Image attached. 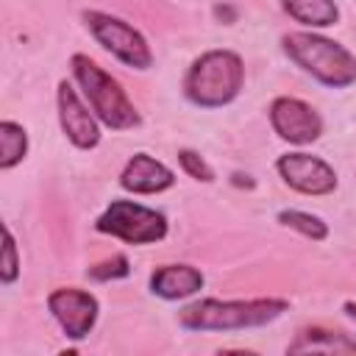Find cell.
<instances>
[{"instance_id": "1", "label": "cell", "mask_w": 356, "mask_h": 356, "mask_svg": "<svg viewBox=\"0 0 356 356\" xmlns=\"http://www.w3.org/2000/svg\"><path fill=\"white\" fill-rule=\"evenodd\" d=\"M286 312V300L261 298V300H197L181 309L178 323L189 331H239L275 320Z\"/></svg>"}, {"instance_id": "2", "label": "cell", "mask_w": 356, "mask_h": 356, "mask_svg": "<svg viewBox=\"0 0 356 356\" xmlns=\"http://www.w3.org/2000/svg\"><path fill=\"white\" fill-rule=\"evenodd\" d=\"M245 81L242 58L231 50H209L203 53L186 72L184 92L195 106L214 108L231 103Z\"/></svg>"}, {"instance_id": "3", "label": "cell", "mask_w": 356, "mask_h": 356, "mask_svg": "<svg viewBox=\"0 0 356 356\" xmlns=\"http://www.w3.org/2000/svg\"><path fill=\"white\" fill-rule=\"evenodd\" d=\"M284 50L286 56L303 67L306 72H312L320 83L325 86H350L356 81V56L325 39V36H317V33H286L284 36Z\"/></svg>"}, {"instance_id": "4", "label": "cell", "mask_w": 356, "mask_h": 356, "mask_svg": "<svg viewBox=\"0 0 356 356\" xmlns=\"http://www.w3.org/2000/svg\"><path fill=\"white\" fill-rule=\"evenodd\" d=\"M72 72L83 89V95L89 97V106L95 108V114L114 131H125L139 125V114L134 108V103L128 100V95L122 92V86L106 75L89 56H72Z\"/></svg>"}, {"instance_id": "5", "label": "cell", "mask_w": 356, "mask_h": 356, "mask_svg": "<svg viewBox=\"0 0 356 356\" xmlns=\"http://www.w3.org/2000/svg\"><path fill=\"white\" fill-rule=\"evenodd\" d=\"M95 228L100 234H111L120 236L131 245H147V242H159L167 234V220L139 203L131 200H111V206L100 214V220L95 222Z\"/></svg>"}, {"instance_id": "6", "label": "cell", "mask_w": 356, "mask_h": 356, "mask_svg": "<svg viewBox=\"0 0 356 356\" xmlns=\"http://www.w3.org/2000/svg\"><path fill=\"white\" fill-rule=\"evenodd\" d=\"M89 31L95 33V39L111 53L117 56L122 64L128 67H136V70H147L153 56H150V47L145 42V36L128 25L125 19H117L111 14H103V11H86L83 14Z\"/></svg>"}, {"instance_id": "7", "label": "cell", "mask_w": 356, "mask_h": 356, "mask_svg": "<svg viewBox=\"0 0 356 356\" xmlns=\"http://www.w3.org/2000/svg\"><path fill=\"white\" fill-rule=\"evenodd\" d=\"M270 122H273V128H275V134L281 139L295 142V145H309L323 131L320 114L309 103H303L298 97H278V100H273Z\"/></svg>"}, {"instance_id": "8", "label": "cell", "mask_w": 356, "mask_h": 356, "mask_svg": "<svg viewBox=\"0 0 356 356\" xmlns=\"http://www.w3.org/2000/svg\"><path fill=\"white\" fill-rule=\"evenodd\" d=\"M278 172L284 184L303 195H328L337 189V172L317 156L309 153H286L278 159Z\"/></svg>"}, {"instance_id": "9", "label": "cell", "mask_w": 356, "mask_h": 356, "mask_svg": "<svg viewBox=\"0 0 356 356\" xmlns=\"http://www.w3.org/2000/svg\"><path fill=\"white\" fill-rule=\"evenodd\" d=\"M47 306L64 334L72 339H83L97 320V300L81 289H56L50 292Z\"/></svg>"}, {"instance_id": "10", "label": "cell", "mask_w": 356, "mask_h": 356, "mask_svg": "<svg viewBox=\"0 0 356 356\" xmlns=\"http://www.w3.org/2000/svg\"><path fill=\"white\" fill-rule=\"evenodd\" d=\"M58 120H61V128L72 145L95 147L100 142V131H97L95 117L89 114V108L81 103V97L75 95V89L67 81L58 83Z\"/></svg>"}, {"instance_id": "11", "label": "cell", "mask_w": 356, "mask_h": 356, "mask_svg": "<svg viewBox=\"0 0 356 356\" xmlns=\"http://www.w3.org/2000/svg\"><path fill=\"white\" fill-rule=\"evenodd\" d=\"M172 181H175L172 172H170L161 161H156V159H150V156H145V153H136V156L125 164V170H122V175H120L122 189L136 192V195L164 192V189L172 186Z\"/></svg>"}, {"instance_id": "12", "label": "cell", "mask_w": 356, "mask_h": 356, "mask_svg": "<svg viewBox=\"0 0 356 356\" xmlns=\"http://www.w3.org/2000/svg\"><path fill=\"white\" fill-rule=\"evenodd\" d=\"M200 286H203V275L189 264H164V267H156V273L150 275V289L164 300L189 298Z\"/></svg>"}, {"instance_id": "13", "label": "cell", "mask_w": 356, "mask_h": 356, "mask_svg": "<svg viewBox=\"0 0 356 356\" xmlns=\"http://www.w3.org/2000/svg\"><path fill=\"white\" fill-rule=\"evenodd\" d=\"M289 353H356V339L339 331L306 328L289 345Z\"/></svg>"}, {"instance_id": "14", "label": "cell", "mask_w": 356, "mask_h": 356, "mask_svg": "<svg viewBox=\"0 0 356 356\" xmlns=\"http://www.w3.org/2000/svg\"><path fill=\"white\" fill-rule=\"evenodd\" d=\"M284 3V11L303 22V25H312V28H325V25H334L339 11H337V3L334 0H281Z\"/></svg>"}, {"instance_id": "15", "label": "cell", "mask_w": 356, "mask_h": 356, "mask_svg": "<svg viewBox=\"0 0 356 356\" xmlns=\"http://www.w3.org/2000/svg\"><path fill=\"white\" fill-rule=\"evenodd\" d=\"M28 150V136H25V128L6 120L0 122V167L8 170L14 167Z\"/></svg>"}, {"instance_id": "16", "label": "cell", "mask_w": 356, "mask_h": 356, "mask_svg": "<svg viewBox=\"0 0 356 356\" xmlns=\"http://www.w3.org/2000/svg\"><path fill=\"white\" fill-rule=\"evenodd\" d=\"M278 222H284L286 228L300 231L309 239H325V234H328L325 222L320 217H314V214H306V211H281L278 214Z\"/></svg>"}, {"instance_id": "17", "label": "cell", "mask_w": 356, "mask_h": 356, "mask_svg": "<svg viewBox=\"0 0 356 356\" xmlns=\"http://www.w3.org/2000/svg\"><path fill=\"white\" fill-rule=\"evenodd\" d=\"M3 236H6V245H3V264H0V278L3 284H11L19 273V264H17V245H14V236L8 231V225H3Z\"/></svg>"}, {"instance_id": "18", "label": "cell", "mask_w": 356, "mask_h": 356, "mask_svg": "<svg viewBox=\"0 0 356 356\" xmlns=\"http://www.w3.org/2000/svg\"><path fill=\"white\" fill-rule=\"evenodd\" d=\"M122 275H128V259L125 256H111L108 261L95 264L89 270V278H95V281H108V278H122Z\"/></svg>"}, {"instance_id": "19", "label": "cell", "mask_w": 356, "mask_h": 356, "mask_svg": "<svg viewBox=\"0 0 356 356\" xmlns=\"http://www.w3.org/2000/svg\"><path fill=\"white\" fill-rule=\"evenodd\" d=\"M178 161H181L184 172H189V175L197 178V181H211V178H214L211 167H209L197 153H192V150H181V153H178Z\"/></svg>"}, {"instance_id": "20", "label": "cell", "mask_w": 356, "mask_h": 356, "mask_svg": "<svg viewBox=\"0 0 356 356\" xmlns=\"http://www.w3.org/2000/svg\"><path fill=\"white\" fill-rule=\"evenodd\" d=\"M345 312H348V314L356 320V303H345Z\"/></svg>"}]
</instances>
